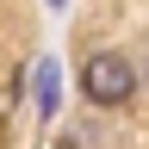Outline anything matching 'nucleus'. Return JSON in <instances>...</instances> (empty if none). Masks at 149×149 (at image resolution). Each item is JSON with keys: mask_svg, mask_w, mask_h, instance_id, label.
<instances>
[{"mask_svg": "<svg viewBox=\"0 0 149 149\" xmlns=\"http://www.w3.org/2000/svg\"><path fill=\"white\" fill-rule=\"evenodd\" d=\"M37 100H44L37 112H56V68L50 62H44V74H37Z\"/></svg>", "mask_w": 149, "mask_h": 149, "instance_id": "2", "label": "nucleus"}, {"mask_svg": "<svg viewBox=\"0 0 149 149\" xmlns=\"http://www.w3.org/2000/svg\"><path fill=\"white\" fill-rule=\"evenodd\" d=\"M81 93L93 106H124L130 93H137V68H130L118 50H100V56L81 62Z\"/></svg>", "mask_w": 149, "mask_h": 149, "instance_id": "1", "label": "nucleus"}]
</instances>
